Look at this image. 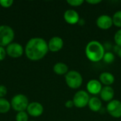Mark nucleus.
I'll list each match as a JSON object with an SVG mask.
<instances>
[{"label":"nucleus","instance_id":"f257e3e1","mask_svg":"<svg viewBox=\"0 0 121 121\" xmlns=\"http://www.w3.org/2000/svg\"><path fill=\"white\" fill-rule=\"evenodd\" d=\"M49 51L48 43L40 37L30 38L26 43L24 52L28 59L31 61H38L45 57Z\"/></svg>","mask_w":121,"mask_h":121},{"label":"nucleus","instance_id":"f03ea898","mask_svg":"<svg viewBox=\"0 0 121 121\" xmlns=\"http://www.w3.org/2000/svg\"><path fill=\"white\" fill-rule=\"evenodd\" d=\"M105 52L104 45L97 40L89 42L85 48V55L87 59L92 62L102 60Z\"/></svg>","mask_w":121,"mask_h":121},{"label":"nucleus","instance_id":"7ed1b4c3","mask_svg":"<svg viewBox=\"0 0 121 121\" xmlns=\"http://www.w3.org/2000/svg\"><path fill=\"white\" fill-rule=\"evenodd\" d=\"M65 80L70 89H79L83 84V77L82 74L76 70H70L65 76Z\"/></svg>","mask_w":121,"mask_h":121},{"label":"nucleus","instance_id":"20e7f679","mask_svg":"<svg viewBox=\"0 0 121 121\" xmlns=\"http://www.w3.org/2000/svg\"><path fill=\"white\" fill-rule=\"evenodd\" d=\"M15 37L13 28L7 25L0 26V46L6 47L11 43Z\"/></svg>","mask_w":121,"mask_h":121},{"label":"nucleus","instance_id":"39448f33","mask_svg":"<svg viewBox=\"0 0 121 121\" xmlns=\"http://www.w3.org/2000/svg\"><path fill=\"white\" fill-rule=\"evenodd\" d=\"M10 103L11 108L18 113L21 111H26L29 104V101L26 95L18 94L13 96Z\"/></svg>","mask_w":121,"mask_h":121},{"label":"nucleus","instance_id":"423d86ee","mask_svg":"<svg viewBox=\"0 0 121 121\" xmlns=\"http://www.w3.org/2000/svg\"><path fill=\"white\" fill-rule=\"evenodd\" d=\"M89 99L90 97L89 93L84 90H80L75 93L72 101L76 108H83L88 106Z\"/></svg>","mask_w":121,"mask_h":121},{"label":"nucleus","instance_id":"0eeeda50","mask_svg":"<svg viewBox=\"0 0 121 121\" xmlns=\"http://www.w3.org/2000/svg\"><path fill=\"white\" fill-rule=\"evenodd\" d=\"M7 55L12 58H19L24 53V48L18 43H11L6 47Z\"/></svg>","mask_w":121,"mask_h":121},{"label":"nucleus","instance_id":"6e6552de","mask_svg":"<svg viewBox=\"0 0 121 121\" xmlns=\"http://www.w3.org/2000/svg\"><path fill=\"white\" fill-rule=\"evenodd\" d=\"M108 113L115 118H121V101L117 99L108 102L106 106Z\"/></svg>","mask_w":121,"mask_h":121},{"label":"nucleus","instance_id":"1a4fd4ad","mask_svg":"<svg viewBox=\"0 0 121 121\" xmlns=\"http://www.w3.org/2000/svg\"><path fill=\"white\" fill-rule=\"evenodd\" d=\"M44 111V108L43 106L37 101H34V102H31L29 103L28 108L26 109V112L27 113L32 116V117H39L40 116L43 115Z\"/></svg>","mask_w":121,"mask_h":121},{"label":"nucleus","instance_id":"9d476101","mask_svg":"<svg viewBox=\"0 0 121 121\" xmlns=\"http://www.w3.org/2000/svg\"><path fill=\"white\" fill-rule=\"evenodd\" d=\"M96 23L99 28L101 30H108L113 25L112 17L107 14L99 16L96 21Z\"/></svg>","mask_w":121,"mask_h":121},{"label":"nucleus","instance_id":"9b49d317","mask_svg":"<svg viewBox=\"0 0 121 121\" xmlns=\"http://www.w3.org/2000/svg\"><path fill=\"white\" fill-rule=\"evenodd\" d=\"M49 51L52 52H57L60 51L64 46V41L59 36H54L50 39L48 43Z\"/></svg>","mask_w":121,"mask_h":121},{"label":"nucleus","instance_id":"f8f14e48","mask_svg":"<svg viewBox=\"0 0 121 121\" xmlns=\"http://www.w3.org/2000/svg\"><path fill=\"white\" fill-rule=\"evenodd\" d=\"M102 84L98 79H91L86 84V91L92 95L99 94L102 89Z\"/></svg>","mask_w":121,"mask_h":121},{"label":"nucleus","instance_id":"ddd939ff","mask_svg":"<svg viewBox=\"0 0 121 121\" xmlns=\"http://www.w3.org/2000/svg\"><path fill=\"white\" fill-rule=\"evenodd\" d=\"M64 19L68 24L75 25L78 23L80 18L77 11L74 9H67L64 13Z\"/></svg>","mask_w":121,"mask_h":121},{"label":"nucleus","instance_id":"4468645a","mask_svg":"<svg viewBox=\"0 0 121 121\" xmlns=\"http://www.w3.org/2000/svg\"><path fill=\"white\" fill-rule=\"evenodd\" d=\"M99 94L102 101L105 102H110L113 100V99L115 95V91L113 88L111 86H104Z\"/></svg>","mask_w":121,"mask_h":121},{"label":"nucleus","instance_id":"2eb2a0df","mask_svg":"<svg viewBox=\"0 0 121 121\" xmlns=\"http://www.w3.org/2000/svg\"><path fill=\"white\" fill-rule=\"evenodd\" d=\"M99 81L104 86H111L115 82V77L109 72H104L99 76Z\"/></svg>","mask_w":121,"mask_h":121},{"label":"nucleus","instance_id":"dca6fc26","mask_svg":"<svg viewBox=\"0 0 121 121\" xmlns=\"http://www.w3.org/2000/svg\"><path fill=\"white\" fill-rule=\"evenodd\" d=\"M88 106L89 109L93 112H98L101 109L102 107V102L101 100L96 96H93L90 98Z\"/></svg>","mask_w":121,"mask_h":121},{"label":"nucleus","instance_id":"f3484780","mask_svg":"<svg viewBox=\"0 0 121 121\" xmlns=\"http://www.w3.org/2000/svg\"><path fill=\"white\" fill-rule=\"evenodd\" d=\"M53 72L56 74L60 75V76L66 75L67 73L69 72V67L65 63L59 62H57L56 64L54 65Z\"/></svg>","mask_w":121,"mask_h":121},{"label":"nucleus","instance_id":"a211bd4d","mask_svg":"<svg viewBox=\"0 0 121 121\" xmlns=\"http://www.w3.org/2000/svg\"><path fill=\"white\" fill-rule=\"evenodd\" d=\"M11 103L5 98H0V113H8L11 109Z\"/></svg>","mask_w":121,"mask_h":121},{"label":"nucleus","instance_id":"6ab92c4d","mask_svg":"<svg viewBox=\"0 0 121 121\" xmlns=\"http://www.w3.org/2000/svg\"><path fill=\"white\" fill-rule=\"evenodd\" d=\"M113 23L115 26L121 28V10L117 11L112 16Z\"/></svg>","mask_w":121,"mask_h":121},{"label":"nucleus","instance_id":"aec40b11","mask_svg":"<svg viewBox=\"0 0 121 121\" xmlns=\"http://www.w3.org/2000/svg\"><path fill=\"white\" fill-rule=\"evenodd\" d=\"M116 60L115 55L112 52H106L103 57V60L106 64H112Z\"/></svg>","mask_w":121,"mask_h":121},{"label":"nucleus","instance_id":"412c9836","mask_svg":"<svg viewBox=\"0 0 121 121\" xmlns=\"http://www.w3.org/2000/svg\"><path fill=\"white\" fill-rule=\"evenodd\" d=\"M28 114L26 111L18 112L16 116V121H29Z\"/></svg>","mask_w":121,"mask_h":121},{"label":"nucleus","instance_id":"4be33fe9","mask_svg":"<svg viewBox=\"0 0 121 121\" xmlns=\"http://www.w3.org/2000/svg\"><path fill=\"white\" fill-rule=\"evenodd\" d=\"M113 38H114V41H115L116 45L121 48V28H120L119 30H118L116 32Z\"/></svg>","mask_w":121,"mask_h":121},{"label":"nucleus","instance_id":"5701e85b","mask_svg":"<svg viewBox=\"0 0 121 121\" xmlns=\"http://www.w3.org/2000/svg\"><path fill=\"white\" fill-rule=\"evenodd\" d=\"M84 2V0H68V1H67V3L73 7L79 6L82 4H83Z\"/></svg>","mask_w":121,"mask_h":121},{"label":"nucleus","instance_id":"b1692460","mask_svg":"<svg viewBox=\"0 0 121 121\" xmlns=\"http://www.w3.org/2000/svg\"><path fill=\"white\" fill-rule=\"evenodd\" d=\"M13 4V0H0V5L1 7L7 9L11 7Z\"/></svg>","mask_w":121,"mask_h":121},{"label":"nucleus","instance_id":"393cba45","mask_svg":"<svg viewBox=\"0 0 121 121\" xmlns=\"http://www.w3.org/2000/svg\"><path fill=\"white\" fill-rule=\"evenodd\" d=\"M6 51L4 47L0 46V61H3L6 57Z\"/></svg>","mask_w":121,"mask_h":121},{"label":"nucleus","instance_id":"a878e982","mask_svg":"<svg viewBox=\"0 0 121 121\" xmlns=\"http://www.w3.org/2000/svg\"><path fill=\"white\" fill-rule=\"evenodd\" d=\"M7 94V89L4 85H0V98H4Z\"/></svg>","mask_w":121,"mask_h":121},{"label":"nucleus","instance_id":"bb28decb","mask_svg":"<svg viewBox=\"0 0 121 121\" xmlns=\"http://www.w3.org/2000/svg\"><path fill=\"white\" fill-rule=\"evenodd\" d=\"M65 107H66L67 108H72V107L74 106V102H73L72 100H67V101L65 102Z\"/></svg>","mask_w":121,"mask_h":121},{"label":"nucleus","instance_id":"cd10ccee","mask_svg":"<svg viewBox=\"0 0 121 121\" xmlns=\"http://www.w3.org/2000/svg\"><path fill=\"white\" fill-rule=\"evenodd\" d=\"M102 1L101 0H87L86 1V2L87 4H92V5H96V4H98L99 3H101Z\"/></svg>","mask_w":121,"mask_h":121},{"label":"nucleus","instance_id":"c85d7f7f","mask_svg":"<svg viewBox=\"0 0 121 121\" xmlns=\"http://www.w3.org/2000/svg\"><path fill=\"white\" fill-rule=\"evenodd\" d=\"M120 48H120L119 46H118V45H115V46L113 47V50H114V52H116V53H117Z\"/></svg>","mask_w":121,"mask_h":121},{"label":"nucleus","instance_id":"c756f323","mask_svg":"<svg viewBox=\"0 0 121 121\" xmlns=\"http://www.w3.org/2000/svg\"><path fill=\"white\" fill-rule=\"evenodd\" d=\"M78 23L79 24V25H84V23H85V21L83 19V18H82V19H79V22H78Z\"/></svg>","mask_w":121,"mask_h":121},{"label":"nucleus","instance_id":"7c9ffc66","mask_svg":"<svg viewBox=\"0 0 121 121\" xmlns=\"http://www.w3.org/2000/svg\"><path fill=\"white\" fill-rule=\"evenodd\" d=\"M117 55H118V57H119L121 59V48L119 49V50L118 51Z\"/></svg>","mask_w":121,"mask_h":121},{"label":"nucleus","instance_id":"2f4dec72","mask_svg":"<svg viewBox=\"0 0 121 121\" xmlns=\"http://www.w3.org/2000/svg\"></svg>","mask_w":121,"mask_h":121}]
</instances>
